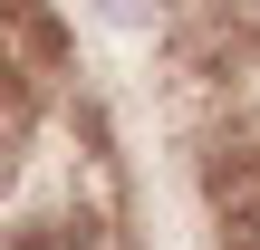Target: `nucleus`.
<instances>
[{"label": "nucleus", "mask_w": 260, "mask_h": 250, "mask_svg": "<svg viewBox=\"0 0 260 250\" xmlns=\"http://www.w3.org/2000/svg\"><path fill=\"white\" fill-rule=\"evenodd\" d=\"M10 250H116V241H106V222H39V231H19Z\"/></svg>", "instance_id": "2"}, {"label": "nucleus", "mask_w": 260, "mask_h": 250, "mask_svg": "<svg viewBox=\"0 0 260 250\" xmlns=\"http://www.w3.org/2000/svg\"><path fill=\"white\" fill-rule=\"evenodd\" d=\"M48 106V29L29 19V0H0V173L29 154Z\"/></svg>", "instance_id": "1"}]
</instances>
